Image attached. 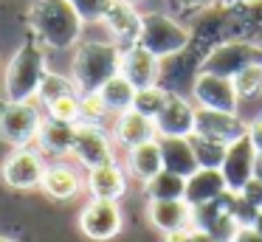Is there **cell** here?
<instances>
[{"instance_id":"cell-5","label":"cell","mask_w":262,"mask_h":242,"mask_svg":"<svg viewBox=\"0 0 262 242\" xmlns=\"http://www.w3.org/2000/svg\"><path fill=\"white\" fill-rule=\"evenodd\" d=\"M42 110L37 101H0V141L12 149L31 146L42 124Z\"/></svg>"},{"instance_id":"cell-37","label":"cell","mask_w":262,"mask_h":242,"mask_svg":"<svg viewBox=\"0 0 262 242\" xmlns=\"http://www.w3.org/2000/svg\"><path fill=\"white\" fill-rule=\"evenodd\" d=\"M164 242H217V239L209 234V231L192 225V228H183V231H175V234H166Z\"/></svg>"},{"instance_id":"cell-8","label":"cell","mask_w":262,"mask_h":242,"mask_svg":"<svg viewBox=\"0 0 262 242\" xmlns=\"http://www.w3.org/2000/svg\"><path fill=\"white\" fill-rule=\"evenodd\" d=\"M200 71H203V56L194 48L172 54L158 62V87H164L166 93H175V96H189Z\"/></svg>"},{"instance_id":"cell-11","label":"cell","mask_w":262,"mask_h":242,"mask_svg":"<svg viewBox=\"0 0 262 242\" xmlns=\"http://www.w3.org/2000/svg\"><path fill=\"white\" fill-rule=\"evenodd\" d=\"M71 155H74L85 169H96V166H102V163L116 161L113 158V138H110V135L104 133V127H99V124H76Z\"/></svg>"},{"instance_id":"cell-36","label":"cell","mask_w":262,"mask_h":242,"mask_svg":"<svg viewBox=\"0 0 262 242\" xmlns=\"http://www.w3.org/2000/svg\"><path fill=\"white\" fill-rule=\"evenodd\" d=\"M68 3L76 9L82 23H102L113 0H68Z\"/></svg>"},{"instance_id":"cell-19","label":"cell","mask_w":262,"mask_h":242,"mask_svg":"<svg viewBox=\"0 0 262 242\" xmlns=\"http://www.w3.org/2000/svg\"><path fill=\"white\" fill-rule=\"evenodd\" d=\"M158 56H152L149 51H144L141 45H133V48L121 51V68L119 73L133 84L136 90L149 87V84H158Z\"/></svg>"},{"instance_id":"cell-33","label":"cell","mask_w":262,"mask_h":242,"mask_svg":"<svg viewBox=\"0 0 262 242\" xmlns=\"http://www.w3.org/2000/svg\"><path fill=\"white\" fill-rule=\"evenodd\" d=\"M46 116L54 121H68V124H79V93H68L59 99L46 104Z\"/></svg>"},{"instance_id":"cell-4","label":"cell","mask_w":262,"mask_h":242,"mask_svg":"<svg viewBox=\"0 0 262 242\" xmlns=\"http://www.w3.org/2000/svg\"><path fill=\"white\" fill-rule=\"evenodd\" d=\"M138 45L158 59L181 54L189 48V26L169 14V11H147L141 20Z\"/></svg>"},{"instance_id":"cell-25","label":"cell","mask_w":262,"mask_h":242,"mask_svg":"<svg viewBox=\"0 0 262 242\" xmlns=\"http://www.w3.org/2000/svg\"><path fill=\"white\" fill-rule=\"evenodd\" d=\"M158 144H161V158H164L166 172L189 178V174H194L200 169L189 138H158Z\"/></svg>"},{"instance_id":"cell-42","label":"cell","mask_w":262,"mask_h":242,"mask_svg":"<svg viewBox=\"0 0 262 242\" xmlns=\"http://www.w3.org/2000/svg\"><path fill=\"white\" fill-rule=\"evenodd\" d=\"M251 228H254L256 234H262V211H256V217H254V223H251Z\"/></svg>"},{"instance_id":"cell-3","label":"cell","mask_w":262,"mask_h":242,"mask_svg":"<svg viewBox=\"0 0 262 242\" xmlns=\"http://www.w3.org/2000/svg\"><path fill=\"white\" fill-rule=\"evenodd\" d=\"M46 73L48 68H46L42 45L29 34V39L9 59L6 73H3V96H6V101H37V90H40V82Z\"/></svg>"},{"instance_id":"cell-12","label":"cell","mask_w":262,"mask_h":242,"mask_svg":"<svg viewBox=\"0 0 262 242\" xmlns=\"http://www.w3.org/2000/svg\"><path fill=\"white\" fill-rule=\"evenodd\" d=\"M194 135L211 138L217 144L228 146L234 141L248 135V121L239 118V113H223V110H200L194 116Z\"/></svg>"},{"instance_id":"cell-10","label":"cell","mask_w":262,"mask_h":242,"mask_svg":"<svg viewBox=\"0 0 262 242\" xmlns=\"http://www.w3.org/2000/svg\"><path fill=\"white\" fill-rule=\"evenodd\" d=\"M189 99L200 110H223V113H237L239 96L234 90V82L228 76H214V73H203L194 79Z\"/></svg>"},{"instance_id":"cell-30","label":"cell","mask_w":262,"mask_h":242,"mask_svg":"<svg viewBox=\"0 0 262 242\" xmlns=\"http://www.w3.org/2000/svg\"><path fill=\"white\" fill-rule=\"evenodd\" d=\"M166 99H169V93H166L164 87H158V84H149V87L136 90V101H133V110L155 121V118H158V113L164 110Z\"/></svg>"},{"instance_id":"cell-21","label":"cell","mask_w":262,"mask_h":242,"mask_svg":"<svg viewBox=\"0 0 262 242\" xmlns=\"http://www.w3.org/2000/svg\"><path fill=\"white\" fill-rule=\"evenodd\" d=\"M158 138V129H155V121L136 110L119 113L113 121V141L121 144L124 149H133L138 144H147V141Z\"/></svg>"},{"instance_id":"cell-35","label":"cell","mask_w":262,"mask_h":242,"mask_svg":"<svg viewBox=\"0 0 262 242\" xmlns=\"http://www.w3.org/2000/svg\"><path fill=\"white\" fill-rule=\"evenodd\" d=\"M107 107H104L99 93H79V124H99L107 118Z\"/></svg>"},{"instance_id":"cell-2","label":"cell","mask_w":262,"mask_h":242,"mask_svg":"<svg viewBox=\"0 0 262 242\" xmlns=\"http://www.w3.org/2000/svg\"><path fill=\"white\" fill-rule=\"evenodd\" d=\"M121 68V48L116 42L88 39L74 48L71 79L79 93H99Z\"/></svg>"},{"instance_id":"cell-29","label":"cell","mask_w":262,"mask_h":242,"mask_svg":"<svg viewBox=\"0 0 262 242\" xmlns=\"http://www.w3.org/2000/svg\"><path fill=\"white\" fill-rule=\"evenodd\" d=\"M68 93H79V90H76V84H74V79L62 76V73L48 71L46 76H42V82H40V90H37V101L46 107L48 101L59 99V96H68Z\"/></svg>"},{"instance_id":"cell-23","label":"cell","mask_w":262,"mask_h":242,"mask_svg":"<svg viewBox=\"0 0 262 242\" xmlns=\"http://www.w3.org/2000/svg\"><path fill=\"white\" fill-rule=\"evenodd\" d=\"M158 172H164V158H161L158 138L127 149V174H133L136 180L147 183V180H152Z\"/></svg>"},{"instance_id":"cell-38","label":"cell","mask_w":262,"mask_h":242,"mask_svg":"<svg viewBox=\"0 0 262 242\" xmlns=\"http://www.w3.org/2000/svg\"><path fill=\"white\" fill-rule=\"evenodd\" d=\"M237 197H239L243 203H248L251 208H256V211H262V180L251 178L248 183H245L243 189L237 191Z\"/></svg>"},{"instance_id":"cell-22","label":"cell","mask_w":262,"mask_h":242,"mask_svg":"<svg viewBox=\"0 0 262 242\" xmlns=\"http://www.w3.org/2000/svg\"><path fill=\"white\" fill-rule=\"evenodd\" d=\"M228 191L226 180H223L220 169H198L194 174L186 178V191H183V200L189 203L192 208L206 206V203L217 200Z\"/></svg>"},{"instance_id":"cell-9","label":"cell","mask_w":262,"mask_h":242,"mask_svg":"<svg viewBox=\"0 0 262 242\" xmlns=\"http://www.w3.org/2000/svg\"><path fill=\"white\" fill-rule=\"evenodd\" d=\"M262 62V45L254 42H226L217 45L211 54L203 59V73H214V76H228L234 79L243 68Z\"/></svg>"},{"instance_id":"cell-44","label":"cell","mask_w":262,"mask_h":242,"mask_svg":"<svg viewBox=\"0 0 262 242\" xmlns=\"http://www.w3.org/2000/svg\"><path fill=\"white\" fill-rule=\"evenodd\" d=\"M0 242H17V239H12V236H6V234H0Z\"/></svg>"},{"instance_id":"cell-31","label":"cell","mask_w":262,"mask_h":242,"mask_svg":"<svg viewBox=\"0 0 262 242\" xmlns=\"http://www.w3.org/2000/svg\"><path fill=\"white\" fill-rule=\"evenodd\" d=\"M239 23H243V42L262 45V0L254 3H237Z\"/></svg>"},{"instance_id":"cell-14","label":"cell","mask_w":262,"mask_h":242,"mask_svg":"<svg viewBox=\"0 0 262 242\" xmlns=\"http://www.w3.org/2000/svg\"><path fill=\"white\" fill-rule=\"evenodd\" d=\"M141 20L144 14L136 9L133 3H124V0H113L104 14L102 26L107 28L110 42H116L121 51L138 45V37H141Z\"/></svg>"},{"instance_id":"cell-34","label":"cell","mask_w":262,"mask_h":242,"mask_svg":"<svg viewBox=\"0 0 262 242\" xmlns=\"http://www.w3.org/2000/svg\"><path fill=\"white\" fill-rule=\"evenodd\" d=\"M220 0H166V11H169L175 20L181 23H192L198 14H203V11H209L211 6H217Z\"/></svg>"},{"instance_id":"cell-16","label":"cell","mask_w":262,"mask_h":242,"mask_svg":"<svg viewBox=\"0 0 262 242\" xmlns=\"http://www.w3.org/2000/svg\"><path fill=\"white\" fill-rule=\"evenodd\" d=\"M254 161H256V149L248 141V135L239 138V141H234V144H228L226 158H223V166H220L228 191L237 194V191L254 178Z\"/></svg>"},{"instance_id":"cell-26","label":"cell","mask_w":262,"mask_h":242,"mask_svg":"<svg viewBox=\"0 0 262 242\" xmlns=\"http://www.w3.org/2000/svg\"><path fill=\"white\" fill-rule=\"evenodd\" d=\"M99 96H102V101H104V107H107L110 116H119V113L133 110V101H136V87H133V84L121 76V73H116V76L110 79L102 90H99Z\"/></svg>"},{"instance_id":"cell-15","label":"cell","mask_w":262,"mask_h":242,"mask_svg":"<svg viewBox=\"0 0 262 242\" xmlns=\"http://www.w3.org/2000/svg\"><path fill=\"white\" fill-rule=\"evenodd\" d=\"M231 208H234V191H226V194L217 197V200L194 208V225L209 231L217 242H228L234 236V231L239 228V225L234 223Z\"/></svg>"},{"instance_id":"cell-24","label":"cell","mask_w":262,"mask_h":242,"mask_svg":"<svg viewBox=\"0 0 262 242\" xmlns=\"http://www.w3.org/2000/svg\"><path fill=\"white\" fill-rule=\"evenodd\" d=\"M74 135H76V124L68 121H54V118H42L40 133H37V144H40V152L46 155H71V146H74Z\"/></svg>"},{"instance_id":"cell-32","label":"cell","mask_w":262,"mask_h":242,"mask_svg":"<svg viewBox=\"0 0 262 242\" xmlns=\"http://www.w3.org/2000/svg\"><path fill=\"white\" fill-rule=\"evenodd\" d=\"M231 82H234V90H237L239 101H248V99L262 96V62H254V65L243 68Z\"/></svg>"},{"instance_id":"cell-20","label":"cell","mask_w":262,"mask_h":242,"mask_svg":"<svg viewBox=\"0 0 262 242\" xmlns=\"http://www.w3.org/2000/svg\"><path fill=\"white\" fill-rule=\"evenodd\" d=\"M82 186H85V178L76 172V166L57 161V163H48L46 166V174H42L40 189L46 191L51 200L65 203V200H74V197L82 191Z\"/></svg>"},{"instance_id":"cell-6","label":"cell","mask_w":262,"mask_h":242,"mask_svg":"<svg viewBox=\"0 0 262 242\" xmlns=\"http://www.w3.org/2000/svg\"><path fill=\"white\" fill-rule=\"evenodd\" d=\"M48 163L42 161L40 149L31 146H20L12 149L6 155V161L0 163V180L14 191H29V189H40L42 174H46Z\"/></svg>"},{"instance_id":"cell-13","label":"cell","mask_w":262,"mask_h":242,"mask_svg":"<svg viewBox=\"0 0 262 242\" xmlns=\"http://www.w3.org/2000/svg\"><path fill=\"white\" fill-rule=\"evenodd\" d=\"M194 116H198V107L189 96L169 93L164 110L155 118L158 138H189L194 133Z\"/></svg>"},{"instance_id":"cell-7","label":"cell","mask_w":262,"mask_h":242,"mask_svg":"<svg viewBox=\"0 0 262 242\" xmlns=\"http://www.w3.org/2000/svg\"><path fill=\"white\" fill-rule=\"evenodd\" d=\"M124 228V214L116 200H91L79 211V231L93 242H110Z\"/></svg>"},{"instance_id":"cell-43","label":"cell","mask_w":262,"mask_h":242,"mask_svg":"<svg viewBox=\"0 0 262 242\" xmlns=\"http://www.w3.org/2000/svg\"><path fill=\"white\" fill-rule=\"evenodd\" d=\"M220 3H226V6H231V3H254V0H220Z\"/></svg>"},{"instance_id":"cell-39","label":"cell","mask_w":262,"mask_h":242,"mask_svg":"<svg viewBox=\"0 0 262 242\" xmlns=\"http://www.w3.org/2000/svg\"><path fill=\"white\" fill-rule=\"evenodd\" d=\"M248 141L254 144L256 152H262V113L248 121Z\"/></svg>"},{"instance_id":"cell-45","label":"cell","mask_w":262,"mask_h":242,"mask_svg":"<svg viewBox=\"0 0 262 242\" xmlns=\"http://www.w3.org/2000/svg\"><path fill=\"white\" fill-rule=\"evenodd\" d=\"M124 3H133V6H136V3H138V0H124Z\"/></svg>"},{"instance_id":"cell-40","label":"cell","mask_w":262,"mask_h":242,"mask_svg":"<svg viewBox=\"0 0 262 242\" xmlns=\"http://www.w3.org/2000/svg\"><path fill=\"white\" fill-rule=\"evenodd\" d=\"M228 242H262V234H256L251 225H243V228L234 231V236Z\"/></svg>"},{"instance_id":"cell-28","label":"cell","mask_w":262,"mask_h":242,"mask_svg":"<svg viewBox=\"0 0 262 242\" xmlns=\"http://www.w3.org/2000/svg\"><path fill=\"white\" fill-rule=\"evenodd\" d=\"M189 144H192V152L198 158V166L200 169H220L223 166V158H226L228 146L217 144L211 138H203V135H189Z\"/></svg>"},{"instance_id":"cell-41","label":"cell","mask_w":262,"mask_h":242,"mask_svg":"<svg viewBox=\"0 0 262 242\" xmlns=\"http://www.w3.org/2000/svg\"><path fill=\"white\" fill-rule=\"evenodd\" d=\"M254 178L262 180V152H256V161H254Z\"/></svg>"},{"instance_id":"cell-17","label":"cell","mask_w":262,"mask_h":242,"mask_svg":"<svg viewBox=\"0 0 262 242\" xmlns=\"http://www.w3.org/2000/svg\"><path fill=\"white\" fill-rule=\"evenodd\" d=\"M147 219L161 234H175V231L192 228L194 225V208L186 200H149L147 203Z\"/></svg>"},{"instance_id":"cell-27","label":"cell","mask_w":262,"mask_h":242,"mask_svg":"<svg viewBox=\"0 0 262 242\" xmlns=\"http://www.w3.org/2000/svg\"><path fill=\"white\" fill-rule=\"evenodd\" d=\"M183 191H186V178L172 174V172H166V169L144 183L147 200H183Z\"/></svg>"},{"instance_id":"cell-1","label":"cell","mask_w":262,"mask_h":242,"mask_svg":"<svg viewBox=\"0 0 262 242\" xmlns=\"http://www.w3.org/2000/svg\"><path fill=\"white\" fill-rule=\"evenodd\" d=\"M29 28L42 48L68 51L79 45L85 23L68 0H37L29 11Z\"/></svg>"},{"instance_id":"cell-18","label":"cell","mask_w":262,"mask_h":242,"mask_svg":"<svg viewBox=\"0 0 262 242\" xmlns=\"http://www.w3.org/2000/svg\"><path fill=\"white\" fill-rule=\"evenodd\" d=\"M85 189L91 191V197L96 200H116L127 194V172L116 161L102 163L96 169H88L85 174Z\"/></svg>"}]
</instances>
